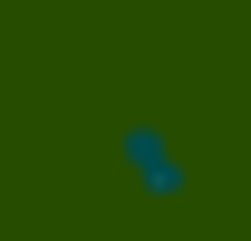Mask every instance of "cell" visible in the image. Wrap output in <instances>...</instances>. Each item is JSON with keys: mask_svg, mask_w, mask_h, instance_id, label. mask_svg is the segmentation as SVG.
<instances>
[{"mask_svg": "<svg viewBox=\"0 0 251 241\" xmlns=\"http://www.w3.org/2000/svg\"><path fill=\"white\" fill-rule=\"evenodd\" d=\"M116 174H126V193H145V203H174L193 183V154H184V135L164 116H126L116 125Z\"/></svg>", "mask_w": 251, "mask_h": 241, "instance_id": "6da1fadb", "label": "cell"}]
</instances>
